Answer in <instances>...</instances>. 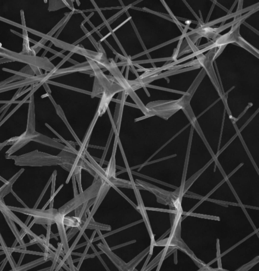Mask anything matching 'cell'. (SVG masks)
Returning <instances> with one entry per match:
<instances>
[{"instance_id":"6da1fadb","label":"cell","mask_w":259,"mask_h":271,"mask_svg":"<svg viewBox=\"0 0 259 271\" xmlns=\"http://www.w3.org/2000/svg\"><path fill=\"white\" fill-rule=\"evenodd\" d=\"M103 180L101 178L95 181L92 185L85 191L80 193L77 196L74 197L72 200L66 202L64 205L58 210L59 213L62 216H65L72 211H74L77 207L82 205L89 201L95 198L98 194Z\"/></svg>"},{"instance_id":"7a4b0ae2","label":"cell","mask_w":259,"mask_h":271,"mask_svg":"<svg viewBox=\"0 0 259 271\" xmlns=\"http://www.w3.org/2000/svg\"><path fill=\"white\" fill-rule=\"evenodd\" d=\"M110 187H111V186L109 183L106 181H103L102 185L101 186L99 190L98 191V194L97 195L96 197H95L92 209L91 210V212L88 214V217L87 218V220L84 222L86 224H88L90 221L93 218V217L94 216L96 212L97 211L99 206L101 204L103 201L105 197H106V194H108Z\"/></svg>"},{"instance_id":"3957f363","label":"cell","mask_w":259,"mask_h":271,"mask_svg":"<svg viewBox=\"0 0 259 271\" xmlns=\"http://www.w3.org/2000/svg\"><path fill=\"white\" fill-rule=\"evenodd\" d=\"M97 246L103 252V253H104L109 257V259L120 271H128L127 263H125L120 257L115 255L112 252V249L109 248L108 245H105L104 244L100 243L98 244Z\"/></svg>"},{"instance_id":"277c9868","label":"cell","mask_w":259,"mask_h":271,"mask_svg":"<svg viewBox=\"0 0 259 271\" xmlns=\"http://www.w3.org/2000/svg\"><path fill=\"white\" fill-rule=\"evenodd\" d=\"M64 217V216H62L60 214L58 213V215H57L55 218V223H56L58 227L59 234L61 240V243L62 244V247L65 254L69 250V248L68 245L69 241H68V237H67L66 229L64 227V225L63 222Z\"/></svg>"},{"instance_id":"5b68a950","label":"cell","mask_w":259,"mask_h":271,"mask_svg":"<svg viewBox=\"0 0 259 271\" xmlns=\"http://www.w3.org/2000/svg\"><path fill=\"white\" fill-rule=\"evenodd\" d=\"M149 248L150 247L147 248L146 249H145L144 251L141 252L131 261L128 263H127L128 271H133L134 269H135V267L139 264V263L143 259L145 256H146L147 254L148 253V252H149L150 250Z\"/></svg>"},{"instance_id":"8992f818","label":"cell","mask_w":259,"mask_h":271,"mask_svg":"<svg viewBox=\"0 0 259 271\" xmlns=\"http://www.w3.org/2000/svg\"><path fill=\"white\" fill-rule=\"evenodd\" d=\"M64 225L68 227H81L83 222L79 217H68L64 216L63 219Z\"/></svg>"},{"instance_id":"52a82bcc","label":"cell","mask_w":259,"mask_h":271,"mask_svg":"<svg viewBox=\"0 0 259 271\" xmlns=\"http://www.w3.org/2000/svg\"><path fill=\"white\" fill-rule=\"evenodd\" d=\"M88 229H94L95 230L100 231H110L112 230V227L108 225L104 224L101 223H98L94 220L93 218L89 223L87 227Z\"/></svg>"},{"instance_id":"ba28073f","label":"cell","mask_w":259,"mask_h":271,"mask_svg":"<svg viewBox=\"0 0 259 271\" xmlns=\"http://www.w3.org/2000/svg\"><path fill=\"white\" fill-rule=\"evenodd\" d=\"M141 222H142V220L138 221L136 222H134V223H132V224L128 225L127 226L121 227V228H120L117 229H116V230H114V231H112L111 232L106 233V234H104V235H102V234L101 233L100 231V230H96L97 232L98 233V235H99V237H98V238H96V239H94L93 241L95 240H97L98 239H99V238L100 239L101 238H105V237L112 235V234H115L116 233L118 232L119 231H122V230H124V229H125L128 228L132 227V226H134V225L137 224L138 223H141Z\"/></svg>"},{"instance_id":"9c48e42d","label":"cell","mask_w":259,"mask_h":271,"mask_svg":"<svg viewBox=\"0 0 259 271\" xmlns=\"http://www.w3.org/2000/svg\"><path fill=\"white\" fill-rule=\"evenodd\" d=\"M81 228V227H72L70 231L68 233H66L68 241H70V240L73 238V236L77 233V232L80 231Z\"/></svg>"},{"instance_id":"30bf717a","label":"cell","mask_w":259,"mask_h":271,"mask_svg":"<svg viewBox=\"0 0 259 271\" xmlns=\"http://www.w3.org/2000/svg\"><path fill=\"white\" fill-rule=\"evenodd\" d=\"M72 183H73V192H74V197L77 196L79 194L78 191H77V186H76V178H75V175L73 174L72 176Z\"/></svg>"}]
</instances>
